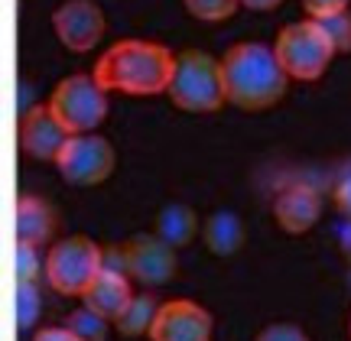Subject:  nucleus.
I'll return each mask as SVG.
<instances>
[{"label":"nucleus","instance_id":"f257e3e1","mask_svg":"<svg viewBox=\"0 0 351 341\" xmlns=\"http://www.w3.org/2000/svg\"><path fill=\"white\" fill-rule=\"evenodd\" d=\"M98 85L108 94L150 98L166 94L176 75V55L156 39H117L98 55L95 72Z\"/></svg>","mask_w":351,"mask_h":341},{"label":"nucleus","instance_id":"f03ea898","mask_svg":"<svg viewBox=\"0 0 351 341\" xmlns=\"http://www.w3.org/2000/svg\"><path fill=\"white\" fill-rule=\"evenodd\" d=\"M221 75H225L228 104L241 111H267L283 101L293 78L283 72L276 59V49L270 42H234L221 59Z\"/></svg>","mask_w":351,"mask_h":341},{"label":"nucleus","instance_id":"7ed1b4c3","mask_svg":"<svg viewBox=\"0 0 351 341\" xmlns=\"http://www.w3.org/2000/svg\"><path fill=\"white\" fill-rule=\"evenodd\" d=\"M169 101L189 114H215L228 101L221 59L208 52L186 49L176 55V75L169 81Z\"/></svg>","mask_w":351,"mask_h":341},{"label":"nucleus","instance_id":"20e7f679","mask_svg":"<svg viewBox=\"0 0 351 341\" xmlns=\"http://www.w3.org/2000/svg\"><path fill=\"white\" fill-rule=\"evenodd\" d=\"M276 59L293 81H319L328 72L332 59L339 55L335 42L328 39L319 20L287 23L274 42Z\"/></svg>","mask_w":351,"mask_h":341},{"label":"nucleus","instance_id":"39448f33","mask_svg":"<svg viewBox=\"0 0 351 341\" xmlns=\"http://www.w3.org/2000/svg\"><path fill=\"white\" fill-rule=\"evenodd\" d=\"M104 270V251L85 234H72L49 244L46 251V283L59 296H85Z\"/></svg>","mask_w":351,"mask_h":341},{"label":"nucleus","instance_id":"423d86ee","mask_svg":"<svg viewBox=\"0 0 351 341\" xmlns=\"http://www.w3.org/2000/svg\"><path fill=\"white\" fill-rule=\"evenodd\" d=\"M46 104L72 137L75 134H95L108 117V91L101 88L91 72H75V75L62 78L52 88Z\"/></svg>","mask_w":351,"mask_h":341},{"label":"nucleus","instance_id":"0eeeda50","mask_svg":"<svg viewBox=\"0 0 351 341\" xmlns=\"http://www.w3.org/2000/svg\"><path fill=\"white\" fill-rule=\"evenodd\" d=\"M114 166H117L114 143L108 137H101L98 130L95 134H75V137H69L62 156L56 160V169H59L62 182L75 186V189L101 186L104 179H111Z\"/></svg>","mask_w":351,"mask_h":341},{"label":"nucleus","instance_id":"6e6552de","mask_svg":"<svg viewBox=\"0 0 351 341\" xmlns=\"http://www.w3.org/2000/svg\"><path fill=\"white\" fill-rule=\"evenodd\" d=\"M52 33L69 52H91L108 33V16L95 0H65L52 10Z\"/></svg>","mask_w":351,"mask_h":341},{"label":"nucleus","instance_id":"1a4fd4ad","mask_svg":"<svg viewBox=\"0 0 351 341\" xmlns=\"http://www.w3.org/2000/svg\"><path fill=\"white\" fill-rule=\"evenodd\" d=\"M124 251V273L143 283L147 290H156L176 277L179 270V257L176 247L166 244L160 234H137L121 247Z\"/></svg>","mask_w":351,"mask_h":341},{"label":"nucleus","instance_id":"9d476101","mask_svg":"<svg viewBox=\"0 0 351 341\" xmlns=\"http://www.w3.org/2000/svg\"><path fill=\"white\" fill-rule=\"evenodd\" d=\"M215 318L195 299H166L156 312L150 341H212Z\"/></svg>","mask_w":351,"mask_h":341},{"label":"nucleus","instance_id":"9b49d317","mask_svg":"<svg viewBox=\"0 0 351 341\" xmlns=\"http://www.w3.org/2000/svg\"><path fill=\"white\" fill-rule=\"evenodd\" d=\"M69 130L62 127V121L52 114L49 104H33L26 108L23 117H20V147L29 160H39V163H52L62 156L65 143H69Z\"/></svg>","mask_w":351,"mask_h":341},{"label":"nucleus","instance_id":"f8f14e48","mask_svg":"<svg viewBox=\"0 0 351 341\" xmlns=\"http://www.w3.org/2000/svg\"><path fill=\"white\" fill-rule=\"evenodd\" d=\"M274 218L287 234H309L322 218V195L306 182H289L276 192Z\"/></svg>","mask_w":351,"mask_h":341},{"label":"nucleus","instance_id":"ddd939ff","mask_svg":"<svg viewBox=\"0 0 351 341\" xmlns=\"http://www.w3.org/2000/svg\"><path fill=\"white\" fill-rule=\"evenodd\" d=\"M56 227H59V215L46 199L39 195H20L16 199V218H13V238L20 244H33L43 247L56 238Z\"/></svg>","mask_w":351,"mask_h":341},{"label":"nucleus","instance_id":"4468645a","mask_svg":"<svg viewBox=\"0 0 351 341\" xmlns=\"http://www.w3.org/2000/svg\"><path fill=\"white\" fill-rule=\"evenodd\" d=\"M82 303L88 309H95L98 316H104L108 322H117V318L127 312V305L134 303V286H130V277L121 273V270H101V277L91 283V290L82 296Z\"/></svg>","mask_w":351,"mask_h":341},{"label":"nucleus","instance_id":"2eb2a0df","mask_svg":"<svg viewBox=\"0 0 351 341\" xmlns=\"http://www.w3.org/2000/svg\"><path fill=\"white\" fill-rule=\"evenodd\" d=\"M202 238H205V247L215 257H234L241 251V244H244V221H241L238 212L218 208V212H212L205 218Z\"/></svg>","mask_w":351,"mask_h":341},{"label":"nucleus","instance_id":"dca6fc26","mask_svg":"<svg viewBox=\"0 0 351 341\" xmlns=\"http://www.w3.org/2000/svg\"><path fill=\"white\" fill-rule=\"evenodd\" d=\"M156 234L179 251V247L192 244V238L199 234V215H195L186 202L163 205V208H160V215H156Z\"/></svg>","mask_w":351,"mask_h":341},{"label":"nucleus","instance_id":"f3484780","mask_svg":"<svg viewBox=\"0 0 351 341\" xmlns=\"http://www.w3.org/2000/svg\"><path fill=\"white\" fill-rule=\"evenodd\" d=\"M160 299L150 296V292H140L134 296V303L127 305V312L117 322H114V329L121 331L124 338H143V335H150L153 322H156V312H160Z\"/></svg>","mask_w":351,"mask_h":341},{"label":"nucleus","instance_id":"a211bd4d","mask_svg":"<svg viewBox=\"0 0 351 341\" xmlns=\"http://www.w3.org/2000/svg\"><path fill=\"white\" fill-rule=\"evenodd\" d=\"M65 329L72 331V335H78L82 341H108L111 322L82 303L78 309H72V312H69V318H65Z\"/></svg>","mask_w":351,"mask_h":341},{"label":"nucleus","instance_id":"6ab92c4d","mask_svg":"<svg viewBox=\"0 0 351 341\" xmlns=\"http://www.w3.org/2000/svg\"><path fill=\"white\" fill-rule=\"evenodd\" d=\"M13 303H16V329H20V331L36 329L39 312H43V296H39L36 283H20V279H16Z\"/></svg>","mask_w":351,"mask_h":341},{"label":"nucleus","instance_id":"aec40b11","mask_svg":"<svg viewBox=\"0 0 351 341\" xmlns=\"http://www.w3.org/2000/svg\"><path fill=\"white\" fill-rule=\"evenodd\" d=\"M189 16H195L199 23H225L238 13L241 0H182Z\"/></svg>","mask_w":351,"mask_h":341},{"label":"nucleus","instance_id":"412c9836","mask_svg":"<svg viewBox=\"0 0 351 341\" xmlns=\"http://www.w3.org/2000/svg\"><path fill=\"white\" fill-rule=\"evenodd\" d=\"M13 273H16L20 283H36L46 273V260L39 257V247L16 240V247H13Z\"/></svg>","mask_w":351,"mask_h":341},{"label":"nucleus","instance_id":"4be33fe9","mask_svg":"<svg viewBox=\"0 0 351 341\" xmlns=\"http://www.w3.org/2000/svg\"><path fill=\"white\" fill-rule=\"evenodd\" d=\"M322 29L328 33V39L335 42L339 52H351V10H341V13H332L326 20H319Z\"/></svg>","mask_w":351,"mask_h":341},{"label":"nucleus","instance_id":"5701e85b","mask_svg":"<svg viewBox=\"0 0 351 341\" xmlns=\"http://www.w3.org/2000/svg\"><path fill=\"white\" fill-rule=\"evenodd\" d=\"M254 341H309V335L296 322H274V325H263Z\"/></svg>","mask_w":351,"mask_h":341},{"label":"nucleus","instance_id":"b1692460","mask_svg":"<svg viewBox=\"0 0 351 341\" xmlns=\"http://www.w3.org/2000/svg\"><path fill=\"white\" fill-rule=\"evenodd\" d=\"M348 3L351 0H302V10H306L309 20H326L332 13L348 10Z\"/></svg>","mask_w":351,"mask_h":341},{"label":"nucleus","instance_id":"393cba45","mask_svg":"<svg viewBox=\"0 0 351 341\" xmlns=\"http://www.w3.org/2000/svg\"><path fill=\"white\" fill-rule=\"evenodd\" d=\"M335 205H339V212L351 221V173L348 176H341V182L335 186Z\"/></svg>","mask_w":351,"mask_h":341},{"label":"nucleus","instance_id":"a878e982","mask_svg":"<svg viewBox=\"0 0 351 341\" xmlns=\"http://www.w3.org/2000/svg\"><path fill=\"white\" fill-rule=\"evenodd\" d=\"M33 341H82V338L72 335L65 325H46V329H39L36 335H33Z\"/></svg>","mask_w":351,"mask_h":341},{"label":"nucleus","instance_id":"bb28decb","mask_svg":"<svg viewBox=\"0 0 351 341\" xmlns=\"http://www.w3.org/2000/svg\"><path fill=\"white\" fill-rule=\"evenodd\" d=\"M283 0H241V7L244 10H257V13H270V10H276Z\"/></svg>","mask_w":351,"mask_h":341},{"label":"nucleus","instance_id":"cd10ccee","mask_svg":"<svg viewBox=\"0 0 351 341\" xmlns=\"http://www.w3.org/2000/svg\"><path fill=\"white\" fill-rule=\"evenodd\" d=\"M348 290H351V266H348Z\"/></svg>","mask_w":351,"mask_h":341},{"label":"nucleus","instance_id":"c85d7f7f","mask_svg":"<svg viewBox=\"0 0 351 341\" xmlns=\"http://www.w3.org/2000/svg\"><path fill=\"white\" fill-rule=\"evenodd\" d=\"M348 338H351V316H348Z\"/></svg>","mask_w":351,"mask_h":341}]
</instances>
